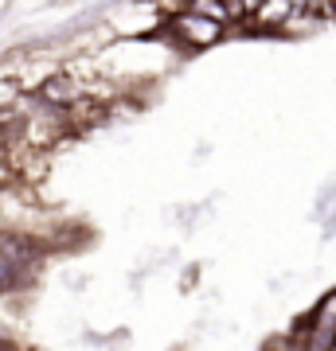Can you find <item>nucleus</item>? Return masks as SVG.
<instances>
[{
	"mask_svg": "<svg viewBox=\"0 0 336 351\" xmlns=\"http://www.w3.org/2000/svg\"><path fill=\"white\" fill-rule=\"evenodd\" d=\"M301 351H336V289L324 293L321 304L301 320Z\"/></svg>",
	"mask_w": 336,
	"mask_h": 351,
	"instance_id": "obj_1",
	"label": "nucleus"
},
{
	"mask_svg": "<svg viewBox=\"0 0 336 351\" xmlns=\"http://www.w3.org/2000/svg\"><path fill=\"white\" fill-rule=\"evenodd\" d=\"M32 265H36V242L4 234L0 239V293L24 285L27 274H32Z\"/></svg>",
	"mask_w": 336,
	"mask_h": 351,
	"instance_id": "obj_2",
	"label": "nucleus"
},
{
	"mask_svg": "<svg viewBox=\"0 0 336 351\" xmlns=\"http://www.w3.org/2000/svg\"><path fill=\"white\" fill-rule=\"evenodd\" d=\"M172 32H176V39L184 43L188 51H203V47H212L215 39L223 36V24L219 20H208V16H199V12H180L172 20Z\"/></svg>",
	"mask_w": 336,
	"mask_h": 351,
	"instance_id": "obj_3",
	"label": "nucleus"
},
{
	"mask_svg": "<svg viewBox=\"0 0 336 351\" xmlns=\"http://www.w3.org/2000/svg\"><path fill=\"white\" fill-rule=\"evenodd\" d=\"M298 12H301V4H289V0H270V4H254L250 20H254V27H282V24H289Z\"/></svg>",
	"mask_w": 336,
	"mask_h": 351,
	"instance_id": "obj_4",
	"label": "nucleus"
},
{
	"mask_svg": "<svg viewBox=\"0 0 336 351\" xmlns=\"http://www.w3.org/2000/svg\"><path fill=\"white\" fill-rule=\"evenodd\" d=\"M43 101H51V106H75V98H78V86L71 82V78H63V75H55V78H47L43 82Z\"/></svg>",
	"mask_w": 336,
	"mask_h": 351,
	"instance_id": "obj_5",
	"label": "nucleus"
},
{
	"mask_svg": "<svg viewBox=\"0 0 336 351\" xmlns=\"http://www.w3.org/2000/svg\"><path fill=\"white\" fill-rule=\"evenodd\" d=\"M266 351H298V348H289V343H274V348H266Z\"/></svg>",
	"mask_w": 336,
	"mask_h": 351,
	"instance_id": "obj_6",
	"label": "nucleus"
}]
</instances>
